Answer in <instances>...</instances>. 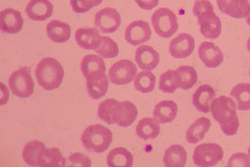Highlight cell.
I'll list each match as a JSON object with an SVG mask.
<instances>
[{
    "mask_svg": "<svg viewBox=\"0 0 250 167\" xmlns=\"http://www.w3.org/2000/svg\"><path fill=\"white\" fill-rule=\"evenodd\" d=\"M247 50L250 52V37L247 40Z\"/></svg>",
    "mask_w": 250,
    "mask_h": 167,
    "instance_id": "obj_40",
    "label": "cell"
},
{
    "mask_svg": "<svg viewBox=\"0 0 250 167\" xmlns=\"http://www.w3.org/2000/svg\"><path fill=\"white\" fill-rule=\"evenodd\" d=\"M104 0H70V4L75 13H86L95 6L100 5Z\"/></svg>",
    "mask_w": 250,
    "mask_h": 167,
    "instance_id": "obj_35",
    "label": "cell"
},
{
    "mask_svg": "<svg viewBox=\"0 0 250 167\" xmlns=\"http://www.w3.org/2000/svg\"><path fill=\"white\" fill-rule=\"evenodd\" d=\"M156 86V76L151 71H142L134 79L135 89L143 93L154 91Z\"/></svg>",
    "mask_w": 250,
    "mask_h": 167,
    "instance_id": "obj_32",
    "label": "cell"
},
{
    "mask_svg": "<svg viewBox=\"0 0 250 167\" xmlns=\"http://www.w3.org/2000/svg\"><path fill=\"white\" fill-rule=\"evenodd\" d=\"M77 44L87 50H96L102 41L100 32L96 28H80L75 33Z\"/></svg>",
    "mask_w": 250,
    "mask_h": 167,
    "instance_id": "obj_19",
    "label": "cell"
},
{
    "mask_svg": "<svg viewBox=\"0 0 250 167\" xmlns=\"http://www.w3.org/2000/svg\"><path fill=\"white\" fill-rule=\"evenodd\" d=\"M181 87V76L177 70H167L160 77L159 88L167 93H174Z\"/></svg>",
    "mask_w": 250,
    "mask_h": 167,
    "instance_id": "obj_28",
    "label": "cell"
},
{
    "mask_svg": "<svg viewBox=\"0 0 250 167\" xmlns=\"http://www.w3.org/2000/svg\"><path fill=\"white\" fill-rule=\"evenodd\" d=\"M135 61L142 70L152 71L160 63V54L152 46L141 45L135 52Z\"/></svg>",
    "mask_w": 250,
    "mask_h": 167,
    "instance_id": "obj_17",
    "label": "cell"
},
{
    "mask_svg": "<svg viewBox=\"0 0 250 167\" xmlns=\"http://www.w3.org/2000/svg\"><path fill=\"white\" fill-rule=\"evenodd\" d=\"M195 48V40L189 34H180L169 43V53L172 57L182 59L190 56Z\"/></svg>",
    "mask_w": 250,
    "mask_h": 167,
    "instance_id": "obj_11",
    "label": "cell"
},
{
    "mask_svg": "<svg viewBox=\"0 0 250 167\" xmlns=\"http://www.w3.org/2000/svg\"><path fill=\"white\" fill-rule=\"evenodd\" d=\"M230 96L235 99L238 110L246 111L250 109V84L241 83L236 85L231 90Z\"/></svg>",
    "mask_w": 250,
    "mask_h": 167,
    "instance_id": "obj_29",
    "label": "cell"
},
{
    "mask_svg": "<svg viewBox=\"0 0 250 167\" xmlns=\"http://www.w3.org/2000/svg\"><path fill=\"white\" fill-rule=\"evenodd\" d=\"M224 157V150L218 144L207 143L199 145L193 152V161L200 167H212L217 165Z\"/></svg>",
    "mask_w": 250,
    "mask_h": 167,
    "instance_id": "obj_8",
    "label": "cell"
},
{
    "mask_svg": "<svg viewBox=\"0 0 250 167\" xmlns=\"http://www.w3.org/2000/svg\"><path fill=\"white\" fill-rule=\"evenodd\" d=\"M211 111L214 119L220 124L222 131L227 136H233L237 133L239 120L235 102L230 97L221 95L215 98L211 104Z\"/></svg>",
    "mask_w": 250,
    "mask_h": 167,
    "instance_id": "obj_2",
    "label": "cell"
},
{
    "mask_svg": "<svg viewBox=\"0 0 250 167\" xmlns=\"http://www.w3.org/2000/svg\"><path fill=\"white\" fill-rule=\"evenodd\" d=\"M152 36V31L149 23L143 20H137L129 24L125 30V39L131 45L137 46L147 42Z\"/></svg>",
    "mask_w": 250,
    "mask_h": 167,
    "instance_id": "obj_12",
    "label": "cell"
},
{
    "mask_svg": "<svg viewBox=\"0 0 250 167\" xmlns=\"http://www.w3.org/2000/svg\"><path fill=\"white\" fill-rule=\"evenodd\" d=\"M38 165L42 167H63L66 166V159L59 148H45L39 157Z\"/></svg>",
    "mask_w": 250,
    "mask_h": 167,
    "instance_id": "obj_23",
    "label": "cell"
},
{
    "mask_svg": "<svg viewBox=\"0 0 250 167\" xmlns=\"http://www.w3.org/2000/svg\"><path fill=\"white\" fill-rule=\"evenodd\" d=\"M135 2L142 9L152 10L159 4L160 0H135Z\"/></svg>",
    "mask_w": 250,
    "mask_h": 167,
    "instance_id": "obj_38",
    "label": "cell"
},
{
    "mask_svg": "<svg viewBox=\"0 0 250 167\" xmlns=\"http://www.w3.org/2000/svg\"><path fill=\"white\" fill-rule=\"evenodd\" d=\"M136 74L137 67L132 61L119 60L109 68L108 79L112 84L122 86L131 83Z\"/></svg>",
    "mask_w": 250,
    "mask_h": 167,
    "instance_id": "obj_9",
    "label": "cell"
},
{
    "mask_svg": "<svg viewBox=\"0 0 250 167\" xmlns=\"http://www.w3.org/2000/svg\"><path fill=\"white\" fill-rule=\"evenodd\" d=\"M68 166H81V167H91L92 166V160L91 158L81 152H75L71 154L68 159Z\"/></svg>",
    "mask_w": 250,
    "mask_h": 167,
    "instance_id": "obj_36",
    "label": "cell"
},
{
    "mask_svg": "<svg viewBox=\"0 0 250 167\" xmlns=\"http://www.w3.org/2000/svg\"><path fill=\"white\" fill-rule=\"evenodd\" d=\"M250 167V157L244 152H237L230 156L228 167Z\"/></svg>",
    "mask_w": 250,
    "mask_h": 167,
    "instance_id": "obj_37",
    "label": "cell"
},
{
    "mask_svg": "<svg viewBox=\"0 0 250 167\" xmlns=\"http://www.w3.org/2000/svg\"><path fill=\"white\" fill-rule=\"evenodd\" d=\"M46 34L49 39L56 43H63L70 39L71 27L58 20H52L46 26Z\"/></svg>",
    "mask_w": 250,
    "mask_h": 167,
    "instance_id": "obj_22",
    "label": "cell"
},
{
    "mask_svg": "<svg viewBox=\"0 0 250 167\" xmlns=\"http://www.w3.org/2000/svg\"><path fill=\"white\" fill-rule=\"evenodd\" d=\"M81 142L88 151L102 153L111 145L112 133L108 128L101 124L90 125L83 132Z\"/></svg>",
    "mask_w": 250,
    "mask_h": 167,
    "instance_id": "obj_5",
    "label": "cell"
},
{
    "mask_svg": "<svg viewBox=\"0 0 250 167\" xmlns=\"http://www.w3.org/2000/svg\"><path fill=\"white\" fill-rule=\"evenodd\" d=\"M81 71L85 78H87L91 73L97 71L105 72V63L100 55L88 54L83 57L81 61Z\"/></svg>",
    "mask_w": 250,
    "mask_h": 167,
    "instance_id": "obj_31",
    "label": "cell"
},
{
    "mask_svg": "<svg viewBox=\"0 0 250 167\" xmlns=\"http://www.w3.org/2000/svg\"><path fill=\"white\" fill-rule=\"evenodd\" d=\"M198 55L208 68H217L224 61V53L215 43L204 41L200 44Z\"/></svg>",
    "mask_w": 250,
    "mask_h": 167,
    "instance_id": "obj_13",
    "label": "cell"
},
{
    "mask_svg": "<svg viewBox=\"0 0 250 167\" xmlns=\"http://www.w3.org/2000/svg\"><path fill=\"white\" fill-rule=\"evenodd\" d=\"M133 161L132 153L124 148H115L107 155V165L109 167H131Z\"/></svg>",
    "mask_w": 250,
    "mask_h": 167,
    "instance_id": "obj_26",
    "label": "cell"
},
{
    "mask_svg": "<svg viewBox=\"0 0 250 167\" xmlns=\"http://www.w3.org/2000/svg\"><path fill=\"white\" fill-rule=\"evenodd\" d=\"M246 23L250 26V12H249V14H248V16L246 17Z\"/></svg>",
    "mask_w": 250,
    "mask_h": 167,
    "instance_id": "obj_39",
    "label": "cell"
},
{
    "mask_svg": "<svg viewBox=\"0 0 250 167\" xmlns=\"http://www.w3.org/2000/svg\"><path fill=\"white\" fill-rule=\"evenodd\" d=\"M181 76V87L180 89L186 91L194 87L197 83L198 75L196 70L191 66L182 65L176 69Z\"/></svg>",
    "mask_w": 250,
    "mask_h": 167,
    "instance_id": "obj_34",
    "label": "cell"
},
{
    "mask_svg": "<svg viewBox=\"0 0 250 167\" xmlns=\"http://www.w3.org/2000/svg\"><path fill=\"white\" fill-rule=\"evenodd\" d=\"M36 78L43 90L53 91L61 86L64 78V69L56 59L46 57L37 65Z\"/></svg>",
    "mask_w": 250,
    "mask_h": 167,
    "instance_id": "obj_4",
    "label": "cell"
},
{
    "mask_svg": "<svg viewBox=\"0 0 250 167\" xmlns=\"http://www.w3.org/2000/svg\"><path fill=\"white\" fill-rule=\"evenodd\" d=\"M26 13L33 21H45L53 13V4L49 0H31L26 7Z\"/></svg>",
    "mask_w": 250,
    "mask_h": 167,
    "instance_id": "obj_18",
    "label": "cell"
},
{
    "mask_svg": "<svg viewBox=\"0 0 250 167\" xmlns=\"http://www.w3.org/2000/svg\"><path fill=\"white\" fill-rule=\"evenodd\" d=\"M178 113V106L172 100H163L154 109L153 116L160 124L172 122Z\"/></svg>",
    "mask_w": 250,
    "mask_h": 167,
    "instance_id": "obj_21",
    "label": "cell"
},
{
    "mask_svg": "<svg viewBox=\"0 0 250 167\" xmlns=\"http://www.w3.org/2000/svg\"><path fill=\"white\" fill-rule=\"evenodd\" d=\"M152 24L156 33L165 38L172 37L178 30L177 16L168 8H160L152 16Z\"/></svg>",
    "mask_w": 250,
    "mask_h": 167,
    "instance_id": "obj_6",
    "label": "cell"
},
{
    "mask_svg": "<svg viewBox=\"0 0 250 167\" xmlns=\"http://www.w3.org/2000/svg\"><path fill=\"white\" fill-rule=\"evenodd\" d=\"M193 13L197 17L202 36L209 39H216L222 33V22L216 15L209 0H196Z\"/></svg>",
    "mask_w": 250,
    "mask_h": 167,
    "instance_id": "obj_3",
    "label": "cell"
},
{
    "mask_svg": "<svg viewBox=\"0 0 250 167\" xmlns=\"http://www.w3.org/2000/svg\"><path fill=\"white\" fill-rule=\"evenodd\" d=\"M249 76H250V70H249Z\"/></svg>",
    "mask_w": 250,
    "mask_h": 167,
    "instance_id": "obj_42",
    "label": "cell"
},
{
    "mask_svg": "<svg viewBox=\"0 0 250 167\" xmlns=\"http://www.w3.org/2000/svg\"><path fill=\"white\" fill-rule=\"evenodd\" d=\"M99 117L107 124H118L120 127H129L136 120L138 110L130 101H118L107 98L100 103L98 108Z\"/></svg>",
    "mask_w": 250,
    "mask_h": 167,
    "instance_id": "obj_1",
    "label": "cell"
},
{
    "mask_svg": "<svg viewBox=\"0 0 250 167\" xmlns=\"http://www.w3.org/2000/svg\"><path fill=\"white\" fill-rule=\"evenodd\" d=\"M187 161V152L180 145L169 147L164 155V163L167 167H183Z\"/></svg>",
    "mask_w": 250,
    "mask_h": 167,
    "instance_id": "obj_24",
    "label": "cell"
},
{
    "mask_svg": "<svg viewBox=\"0 0 250 167\" xmlns=\"http://www.w3.org/2000/svg\"><path fill=\"white\" fill-rule=\"evenodd\" d=\"M161 132L160 123L155 118H143L136 126V134L142 140L156 139Z\"/></svg>",
    "mask_w": 250,
    "mask_h": 167,
    "instance_id": "obj_25",
    "label": "cell"
},
{
    "mask_svg": "<svg viewBox=\"0 0 250 167\" xmlns=\"http://www.w3.org/2000/svg\"><path fill=\"white\" fill-rule=\"evenodd\" d=\"M216 97L215 90L209 85L200 86L193 94V105L200 112L208 113L211 110V104Z\"/></svg>",
    "mask_w": 250,
    "mask_h": 167,
    "instance_id": "obj_20",
    "label": "cell"
},
{
    "mask_svg": "<svg viewBox=\"0 0 250 167\" xmlns=\"http://www.w3.org/2000/svg\"><path fill=\"white\" fill-rule=\"evenodd\" d=\"M217 4L221 12L235 18H246L250 12L248 0H217Z\"/></svg>",
    "mask_w": 250,
    "mask_h": 167,
    "instance_id": "obj_15",
    "label": "cell"
},
{
    "mask_svg": "<svg viewBox=\"0 0 250 167\" xmlns=\"http://www.w3.org/2000/svg\"><path fill=\"white\" fill-rule=\"evenodd\" d=\"M8 84L12 93L21 98L30 97L35 91V83L28 67L13 72L9 77Z\"/></svg>",
    "mask_w": 250,
    "mask_h": 167,
    "instance_id": "obj_7",
    "label": "cell"
},
{
    "mask_svg": "<svg viewBox=\"0 0 250 167\" xmlns=\"http://www.w3.org/2000/svg\"><path fill=\"white\" fill-rule=\"evenodd\" d=\"M121 25L120 14L114 8L105 7L95 15V26L102 33H114Z\"/></svg>",
    "mask_w": 250,
    "mask_h": 167,
    "instance_id": "obj_10",
    "label": "cell"
},
{
    "mask_svg": "<svg viewBox=\"0 0 250 167\" xmlns=\"http://www.w3.org/2000/svg\"><path fill=\"white\" fill-rule=\"evenodd\" d=\"M103 58H114L119 53L117 43L108 37H102L100 46L95 50Z\"/></svg>",
    "mask_w": 250,
    "mask_h": 167,
    "instance_id": "obj_33",
    "label": "cell"
},
{
    "mask_svg": "<svg viewBox=\"0 0 250 167\" xmlns=\"http://www.w3.org/2000/svg\"><path fill=\"white\" fill-rule=\"evenodd\" d=\"M87 91L93 99H100L105 95L108 90V76L104 71L91 73L87 78Z\"/></svg>",
    "mask_w": 250,
    "mask_h": 167,
    "instance_id": "obj_14",
    "label": "cell"
},
{
    "mask_svg": "<svg viewBox=\"0 0 250 167\" xmlns=\"http://www.w3.org/2000/svg\"><path fill=\"white\" fill-rule=\"evenodd\" d=\"M45 145L38 140L29 142L23 148V159L29 166H39L38 161L42 151L45 148Z\"/></svg>",
    "mask_w": 250,
    "mask_h": 167,
    "instance_id": "obj_30",
    "label": "cell"
},
{
    "mask_svg": "<svg viewBox=\"0 0 250 167\" xmlns=\"http://www.w3.org/2000/svg\"><path fill=\"white\" fill-rule=\"evenodd\" d=\"M24 20L21 13L13 8H7L0 14V29L6 34H17L23 29Z\"/></svg>",
    "mask_w": 250,
    "mask_h": 167,
    "instance_id": "obj_16",
    "label": "cell"
},
{
    "mask_svg": "<svg viewBox=\"0 0 250 167\" xmlns=\"http://www.w3.org/2000/svg\"><path fill=\"white\" fill-rule=\"evenodd\" d=\"M248 155H249V157H250V147H249V148H248Z\"/></svg>",
    "mask_w": 250,
    "mask_h": 167,
    "instance_id": "obj_41",
    "label": "cell"
},
{
    "mask_svg": "<svg viewBox=\"0 0 250 167\" xmlns=\"http://www.w3.org/2000/svg\"><path fill=\"white\" fill-rule=\"evenodd\" d=\"M211 127V121L208 118L201 117L197 119L186 132V139L190 144H196L200 142L208 133Z\"/></svg>",
    "mask_w": 250,
    "mask_h": 167,
    "instance_id": "obj_27",
    "label": "cell"
}]
</instances>
